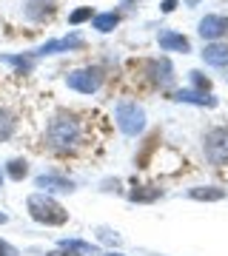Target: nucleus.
<instances>
[{
  "instance_id": "1a4fd4ad",
  "label": "nucleus",
  "mask_w": 228,
  "mask_h": 256,
  "mask_svg": "<svg viewBox=\"0 0 228 256\" xmlns=\"http://www.w3.org/2000/svg\"><path fill=\"white\" fill-rule=\"evenodd\" d=\"M63 48H83L80 37H66V40H55V43H46L43 48H37L35 54H55V52H63Z\"/></svg>"
},
{
  "instance_id": "4be33fe9",
  "label": "nucleus",
  "mask_w": 228,
  "mask_h": 256,
  "mask_svg": "<svg viewBox=\"0 0 228 256\" xmlns=\"http://www.w3.org/2000/svg\"><path fill=\"white\" fill-rule=\"evenodd\" d=\"M89 18H91V9H77L69 20H72L74 26H77V23H83V20H89Z\"/></svg>"
},
{
  "instance_id": "6e6552de",
  "label": "nucleus",
  "mask_w": 228,
  "mask_h": 256,
  "mask_svg": "<svg viewBox=\"0 0 228 256\" xmlns=\"http://www.w3.org/2000/svg\"><path fill=\"white\" fill-rule=\"evenodd\" d=\"M202 60L208 66H228V46L225 43H211L202 48Z\"/></svg>"
},
{
  "instance_id": "b1692460",
  "label": "nucleus",
  "mask_w": 228,
  "mask_h": 256,
  "mask_svg": "<svg viewBox=\"0 0 228 256\" xmlns=\"http://www.w3.org/2000/svg\"><path fill=\"white\" fill-rule=\"evenodd\" d=\"M174 6H177V0H163V12H174Z\"/></svg>"
},
{
  "instance_id": "f3484780",
  "label": "nucleus",
  "mask_w": 228,
  "mask_h": 256,
  "mask_svg": "<svg viewBox=\"0 0 228 256\" xmlns=\"http://www.w3.org/2000/svg\"><path fill=\"white\" fill-rule=\"evenodd\" d=\"M117 14H114V12H109V14H100V18H94V28H97V32H111V28L117 26Z\"/></svg>"
},
{
  "instance_id": "aec40b11",
  "label": "nucleus",
  "mask_w": 228,
  "mask_h": 256,
  "mask_svg": "<svg viewBox=\"0 0 228 256\" xmlns=\"http://www.w3.org/2000/svg\"><path fill=\"white\" fill-rule=\"evenodd\" d=\"M154 146H157V137H151V140L146 142V148H143V154L137 156V165H140V168H146V160H148V154L154 151Z\"/></svg>"
},
{
  "instance_id": "9d476101",
  "label": "nucleus",
  "mask_w": 228,
  "mask_h": 256,
  "mask_svg": "<svg viewBox=\"0 0 228 256\" xmlns=\"http://www.w3.org/2000/svg\"><path fill=\"white\" fill-rule=\"evenodd\" d=\"M37 188H43V191H72L74 185L72 180H63V176H37Z\"/></svg>"
},
{
  "instance_id": "cd10ccee",
  "label": "nucleus",
  "mask_w": 228,
  "mask_h": 256,
  "mask_svg": "<svg viewBox=\"0 0 228 256\" xmlns=\"http://www.w3.org/2000/svg\"><path fill=\"white\" fill-rule=\"evenodd\" d=\"M0 185H3V174H0Z\"/></svg>"
},
{
  "instance_id": "f03ea898",
  "label": "nucleus",
  "mask_w": 228,
  "mask_h": 256,
  "mask_svg": "<svg viewBox=\"0 0 228 256\" xmlns=\"http://www.w3.org/2000/svg\"><path fill=\"white\" fill-rule=\"evenodd\" d=\"M80 140V126L74 117H55L49 126V142L55 148H72Z\"/></svg>"
},
{
  "instance_id": "20e7f679",
  "label": "nucleus",
  "mask_w": 228,
  "mask_h": 256,
  "mask_svg": "<svg viewBox=\"0 0 228 256\" xmlns=\"http://www.w3.org/2000/svg\"><path fill=\"white\" fill-rule=\"evenodd\" d=\"M205 156L211 165H228V128H214L205 134Z\"/></svg>"
},
{
  "instance_id": "9b49d317",
  "label": "nucleus",
  "mask_w": 228,
  "mask_h": 256,
  "mask_svg": "<svg viewBox=\"0 0 228 256\" xmlns=\"http://www.w3.org/2000/svg\"><path fill=\"white\" fill-rule=\"evenodd\" d=\"M52 12H55V3H52V0H29L26 14L32 20H43V18H49Z\"/></svg>"
},
{
  "instance_id": "393cba45",
  "label": "nucleus",
  "mask_w": 228,
  "mask_h": 256,
  "mask_svg": "<svg viewBox=\"0 0 228 256\" xmlns=\"http://www.w3.org/2000/svg\"><path fill=\"white\" fill-rule=\"evenodd\" d=\"M49 256H77V254H72V250H69V254H49Z\"/></svg>"
},
{
  "instance_id": "6ab92c4d",
  "label": "nucleus",
  "mask_w": 228,
  "mask_h": 256,
  "mask_svg": "<svg viewBox=\"0 0 228 256\" xmlns=\"http://www.w3.org/2000/svg\"><path fill=\"white\" fill-rule=\"evenodd\" d=\"M60 245H63V248H72V250H86V254H91V250H94L89 242H80V239H63Z\"/></svg>"
},
{
  "instance_id": "a878e982",
  "label": "nucleus",
  "mask_w": 228,
  "mask_h": 256,
  "mask_svg": "<svg viewBox=\"0 0 228 256\" xmlns=\"http://www.w3.org/2000/svg\"><path fill=\"white\" fill-rule=\"evenodd\" d=\"M3 222H6V214H0V225H3Z\"/></svg>"
},
{
  "instance_id": "ddd939ff",
  "label": "nucleus",
  "mask_w": 228,
  "mask_h": 256,
  "mask_svg": "<svg viewBox=\"0 0 228 256\" xmlns=\"http://www.w3.org/2000/svg\"><path fill=\"white\" fill-rule=\"evenodd\" d=\"M174 100L194 102V106H217V100H214V97H205L202 92H191V88H182V92H177V97H174Z\"/></svg>"
},
{
  "instance_id": "f257e3e1",
  "label": "nucleus",
  "mask_w": 228,
  "mask_h": 256,
  "mask_svg": "<svg viewBox=\"0 0 228 256\" xmlns=\"http://www.w3.org/2000/svg\"><path fill=\"white\" fill-rule=\"evenodd\" d=\"M29 214L43 225H63L69 220V210L63 205H57L52 196H46V194H32L29 196Z\"/></svg>"
},
{
  "instance_id": "4468645a",
  "label": "nucleus",
  "mask_w": 228,
  "mask_h": 256,
  "mask_svg": "<svg viewBox=\"0 0 228 256\" xmlns=\"http://www.w3.org/2000/svg\"><path fill=\"white\" fill-rule=\"evenodd\" d=\"M160 194H163V191L154 188V185H143V188H134V191H131V200H134V202H154Z\"/></svg>"
},
{
  "instance_id": "39448f33",
  "label": "nucleus",
  "mask_w": 228,
  "mask_h": 256,
  "mask_svg": "<svg viewBox=\"0 0 228 256\" xmlns=\"http://www.w3.org/2000/svg\"><path fill=\"white\" fill-rule=\"evenodd\" d=\"M103 82V72L100 68H80V72H72L69 77H66V86L69 88H74V92L80 94H91L97 92Z\"/></svg>"
},
{
  "instance_id": "dca6fc26",
  "label": "nucleus",
  "mask_w": 228,
  "mask_h": 256,
  "mask_svg": "<svg viewBox=\"0 0 228 256\" xmlns=\"http://www.w3.org/2000/svg\"><path fill=\"white\" fill-rule=\"evenodd\" d=\"M12 134H15V117H12L9 111L0 108V142H3V140H9Z\"/></svg>"
},
{
  "instance_id": "423d86ee",
  "label": "nucleus",
  "mask_w": 228,
  "mask_h": 256,
  "mask_svg": "<svg viewBox=\"0 0 228 256\" xmlns=\"http://www.w3.org/2000/svg\"><path fill=\"white\" fill-rule=\"evenodd\" d=\"M228 32V20L225 18H217V14H208V18H202L200 23V34L208 37V40H217Z\"/></svg>"
},
{
  "instance_id": "f8f14e48",
  "label": "nucleus",
  "mask_w": 228,
  "mask_h": 256,
  "mask_svg": "<svg viewBox=\"0 0 228 256\" xmlns=\"http://www.w3.org/2000/svg\"><path fill=\"white\" fill-rule=\"evenodd\" d=\"M148 68L154 72V80L160 82V86H171L174 74H171V63H168V60H154V63H148Z\"/></svg>"
},
{
  "instance_id": "a211bd4d",
  "label": "nucleus",
  "mask_w": 228,
  "mask_h": 256,
  "mask_svg": "<svg viewBox=\"0 0 228 256\" xmlns=\"http://www.w3.org/2000/svg\"><path fill=\"white\" fill-rule=\"evenodd\" d=\"M26 174H29L26 160H12V162H9V176H12V180H23Z\"/></svg>"
},
{
  "instance_id": "412c9836",
  "label": "nucleus",
  "mask_w": 228,
  "mask_h": 256,
  "mask_svg": "<svg viewBox=\"0 0 228 256\" xmlns=\"http://www.w3.org/2000/svg\"><path fill=\"white\" fill-rule=\"evenodd\" d=\"M191 80H194V86H197V88H200L202 94L208 92V86H211V82H208V77H202L200 72H191Z\"/></svg>"
},
{
  "instance_id": "bb28decb",
  "label": "nucleus",
  "mask_w": 228,
  "mask_h": 256,
  "mask_svg": "<svg viewBox=\"0 0 228 256\" xmlns=\"http://www.w3.org/2000/svg\"><path fill=\"white\" fill-rule=\"evenodd\" d=\"M106 256H120V254H106Z\"/></svg>"
},
{
  "instance_id": "5701e85b",
  "label": "nucleus",
  "mask_w": 228,
  "mask_h": 256,
  "mask_svg": "<svg viewBox=\"0 0 228 256\" xmlns=\"http://www.w3.org/2000/svg\"><path fill=\"white\" fill-rule=\"evenodd\" d=\"M0 256H15V250H12L9 245H3V242H0Z\"/></svg>"
},
{
  "instance_id": "0eeeda50",
  "label": "nucleus",
  "mask_w": 228,
  "mask_h": 256,
  "mask_svg": "<svg viewBox=\"0 0 228 256\" xmlns=\"http://www.w3.org/2000/svg\"><path fill=\"white\" fill-rule=\"evenodd\" d=\"M157 40H160V48H165V52H182V54H185V52L191 48L188 40L182 34H177V32H160Z\"/></svg>"
},
{
  "instance_id": "2eb2a0df",
  "label": "nucleus",
  "mask_w": 228,
  "mask_h": 256,
  "mask_svg": "<svg viewBox=\"0 0 228 256\" xmlns=\"http://www.w3.org/2000/svg\"><path fill=\"white\" fill-rule=\"evenodd\" d=\"M188 194H191L194 200H205V202H214V200H222L225 196L222 188H191Z\"/></svg>"
},
{
  "instance_id": "7ed1b4c3",
  "label": "nucleus",
  "mask_w": 228,
  "mask_h": 256,
  "mask_svg": "<svg viewBox=\"0 0 228 256\" xmlns=\"http://www.w3.org/2000/svg\"><path fill=\"white\" fill-rule=\"evenodd\" d=\"M117 126L123 134L134 137V134H140L146 128V114H143V108L134 100H123L117 106Z\"/></svg>"
}]
</instances>
